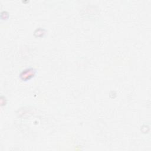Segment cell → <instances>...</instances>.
<instances>
[{
	"label": "cell",
	"mask_w": 151,
	"mask_h": 151,
	"mask_svg": "<svg viewBox=\"0 0 151 151\" xmlns=\"http://www.w3.org/2000/svg\"><path fill=\"white\" fill-rule=\"evenodd\" d=\"M35 70L33 68H28L25 70H23L22 73L20 74V77L22 80H29L32 78L35 74Z\"/></svg>",
	"instance_id": "obj_1"
}]
</instances>
